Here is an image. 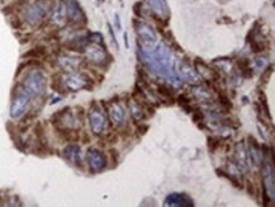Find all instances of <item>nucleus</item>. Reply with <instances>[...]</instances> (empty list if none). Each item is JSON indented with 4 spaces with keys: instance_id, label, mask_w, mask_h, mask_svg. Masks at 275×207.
Returning a JSON list of instances; mask_svg holds the SVG:
<instances>
[{
    "instance_id": "obj_12",
    "label": "nucleus",
    "mask_w": 275,
    "mask_h": 207,
    "mask_svg": "<svg viewBox=\"0 0 275 207\" xmlns=\"http://www.w3.org/2000/svg\"><path fill=\"white\" fill-rule=\"evenodd\" d=\"M217 93H218V99H220L221 106H223L225 108H231L232 103L230 101L229 95L226 94L225 92H221V90H217Z\"/></svg>"
},
{
    "instance_id": "obj_15",
    "label": "nucleus",
    "mask_w": 275,
    "mask_h": 207,
    "mask_svg": "<svg viewBox=\"0 0 275 207\" xmlns=\"http://www.w3.org/2000/svg\"><path fill=\"white\" fill-rule=\"evenodd\" d=\"M247 191H249V193L252 196V197H255V196H256V192H258V188L255 187V184L252 183L251 181H247Z\"/></svg>"
},
{
    "instance_id": "obj_4",
    "label": "nucleus",
    "mask_w": 275,
    "mask_h": 207,
    "mask_svg": "<svg viewBox=\"0 0 275 207\" xmlns=\"http://www.w3.org/2000/svg\"><path fill=\"white\" fill-rule=\"evenodd\" d=\"M46 5L42 4L41 1L31 6L28 9V12H27V21H28V23H31L32 26L39 23L42 21V18H43L44 13H46Z\"/></svg>"
},
{
    "instance_id": "obj_2",
    "label": "nucleus",
    "mask_w": 275,
    "mask_h": 207,
    "mask_svg": "<svg viewBox=\"0 0 275 207\" xmlns=\"http://www.w3.org/2000/svg\"><path fill=\"white\" fill-rule=\"evenodd\" d=\"M30 94L24 92L23 89L17 92L14 99H13L12 107H10V116H12L13 119H18V117H21L26 112L27 107L30 104Z\"/></svg>"
},
{
    "instance_id": "obj_10",
    "label": "nucleus",
    "mask_w": 275,
    "mask_h": 207,
    "mask_svg": "<svg viewBox=\"0 0 275 207\" xmlns=\"http://www.w3.org/2000/svg\"><path fill=\"white\" fill-rule=\"evenodd\" d=\"M157 93L161 98H165V99H169V101H174V90L173 89H170L167 85L158 84Z\"/></svg>"
},
{
    "instance_id": "obj_1",
    "label": "nucleus",
    "mask_w": 275,
    "mask_h": 207,
    "mask_svg": "<svg viewBox=\"0 0 275 207\" xmlns=\"http://www.w3.org/2000/svg\"><path fill=\"white\" fill-rule=\"evenodd\" d=\"M46 88V79L39 71H33L26 78L23 83V90L30 94L31 98L39 97Z\"/></svg>"
},
{
    "instance_id": "obj_8",
    "label": "nucleus",
    "mask_w": 275,
    "mask_h": 207,
    "mask_svg": "<svg viewBox=\"0 0 275 207\" xmlns=\"http://www.w3.org/2000/svg\"><path fill=\"white\" fill-rule=\"evenodd\" d=\"M65 158L68 160H70L71 163H74L75 166H81V159H80V149L77 145H69L68 148L64 150Z\"/></svg>"
},
{
    "instance_id": "obj_9",
    "label": "nucleus",
    "mask_w": 275,
    "mask_h": 207,
    "mask_svg": "<svg viewBox=\"0 0 275 207\" xmlns=\"http://www.w3.org/2000/svg\"><path fill=\"white\" fill-rule=\"evenodd\" d=\"M65 14H66V9H65V5L62 3H57L53 8V13H52V22L55 24H61L64 22Z\"/></svg>"
},
{
    "instance_id": "obj_5",
    "label": "nucleus",
    "mask_w": 275,
    "mask_h": 207,
    "mask_svg": "<svg viewBox=\"0 0 275 207\" xmlns=\"http://www.w3.org/2000/svg\"><path fill=\"white\" fill-rule=\"evenodd\" d=\"M88 162L90 168L93 169L94 172H99L100 169L104 168L106 166V158L102 153H99L95 149H89L88 151Z\"/></svg>"
},
{
    "instance_id": "obj_13",
    "label": "nucleus",
    "mask_w": 275,
    "mask_h": 207,
    "mask_svg": "<svg viewBox=\"0 0 275 207\" xmlns=\"http://www.w3.org/2000/svg\"><path fill=\"white\" fill-rule=\"evenodd\" d=\"M208 149H209V151L211 153H214V151L218 149V146H220V140L216 139V137H208Z\"/></svg>"
},
{
    "instance_id": "obj_3",
    "label": "nucleus",
    "mask_w": 275,
    "mask_h": 207,
    "mask_svg": "<svg viewBox=\"0 0 275 207\" xmlns=\"http://www.w3.org/2000/svg\"><path fill=\"white\" fill-rule=\"evenodd\" d=\"M89 80L90 79H88V77L84 74H74L66 78V80H65V85L68 86L70 90H73V92H77V90H79V89L86 88V86H88Z\"/></svg>"
},
{
    "instance_id": "obj_7",
    "label": "nucleus",
    "mask_w": 275,
    "mask_h": 207,
    "mask_svg": "<svg viewBox=\"0 0 275 207\" xmlns=\"http://www.w3.org/2000/svg\"><path fill=\"white\" fill-rule=\"evenodd\" d=\"M66 12H68V15L71 21L74 22L81 21L82 12L80 10L77 0H68V1H66Z\"/></svg>"
},
{
    "instance_id": "obj_6",
    "label": "nucleus",
    "mask_w": 275,
    "mask_h": 207,
    "mask_svg": "<svg viewBox=\"0 0 275 207\" xmlns=\"http://www.w3.org/2000/svg\"><path fill=\"white\" fill-rule=\"evenodd\" d=\"M89 121H90L91 130L94 133L100 135L104 128V117L100 113V110L98 108H91L90 113H89Z\"/></svg>"
},
{
    "instance_id": "obj_16",
    "label": "nucleus",
    "mask_w": 275,
    "mask_h": 207,
    "mask_svg": "<svg viewBox=\"0 0 275 207\" xmlns=\"http://www.w3.org/2000/svg\"><path fill=\"white\" fill-rule=\"evenodd\" d=\"M137 127H138V130H140V132H141V133H145L147 130H149V126H147V124H137Z\"/></svg>"
},
{
    "instance_id": "obj_11",
    "label": "nucleus",
    "mask_w": 275,
    "mask_h": 207,
    "mask_svg": "<svg viewBox=\"0 0 275 207\" xmlns=\"http://www.w3.org/2000/svg\"><path fill=\"white\" fill-rule=\"evenodd\" d=\"M249 60L247 59H241L237 61V65H238V68H240L241 73H242V75L245 78H251V69L249 68Z\"/></svg>"
},
{
    "instance_id": "obj_14",
    "label": "nucleus",
    "mask_w": 275,
    "mask_h": 207,
    "mask_svg": "<svg viewBox=\"0 0 275 207\" xmlns=\"http://www.w3.org/2000/svg\"><path fill=\"white\" fill-rule=\"evenodd\" d=\"M203 119H204V116H203L202 111H200V110H194V113H193L194 122H200V121H203Z\"/></svg>"
}]
</instances>
